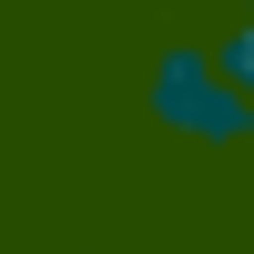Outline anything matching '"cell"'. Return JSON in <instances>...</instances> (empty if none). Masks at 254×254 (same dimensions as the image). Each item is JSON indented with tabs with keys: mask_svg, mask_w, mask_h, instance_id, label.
<instances>
[{
	"mask_svg": "<svg viewBox=\"0 0 254 254\" xmlns=\"http://www.w3.org/2000/svg\"><path fill=\"white\" fill-rule=\"evenodd\" d=\"M142 122L183 153H254V92L203 41H163L142 61Z\"/></svg>",
	"mask_w": 254,
	"mask_h": 254,
	"instance_id": "obj_1",
	"label": "cell"
},
{
	"mask_svg": "<svg viewBox=\"0 0 254 254\" xmlns=\"http://www.w3.org/2000/svg\"><path fill=\"white\" fill-rule=\"evenodd\" d=\"M203 51H214L224 71H234L244 92H254V20H234V31H214V41H203Z\"/></svg>",
	"mask_w": 254,
	"mask_h": 254,
	"instance_id": "obj_2",
	"label": "cell"
},
{
	"mask_svg": "<svg viewBox=\"0 0 254 254\" xmlns=\"http://www.w3.org/2000/svg\"><path fill=\"white\" fill-rule=\"evenodd\" d=\"M31 254H92V244H31Z\"/></svg>",
	"mask_w": 254,
	"mask_h": 254,
	"instance_id": "obj_3",
	"label": "cell"
},
{
	"mask_svg": "<svg viewBox=\"0 0 254 254\" xmlns=\"http://www.w3.org/2000/svg\"><path fill=\"white\" fill-rule=\"evenodd\" d=\"M244 20H254V0H244Z\"/></svg>",
	"mask_w": 254,
	"mask_h": 254,
	"instance_id": "obj_4",
	"label": "cell"
}]
</instances>
